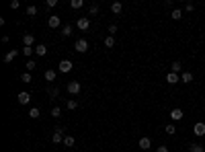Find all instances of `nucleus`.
Instances as JSON below:
<instances>
[{"label": "nucleus", "mask_w": 205, "mask_h": 152, "mask_svg": "<svg viewBox=\"0 0 205 152\" xmlns=\"http://www.w3.org/2000/svg\"><path fill=\"white\" fill-rule=\"evenodd\" d=\"M17 54H19V51H17V49H12V51H8V54L4 56V62H6V64H8V62H12V60L17 58Z\"/></svg>", "instance_id": "2eb2a0df"}, {"label": "nucleus", "mask_w": 205, "mask_h": 152, "mask_svg": "<svg viewBox=\"0 0 205 152\" xmlns=\"http://www.w3.org/2000/svg\"><path fill=\"white\" fill-rule=\"evenodd\" d=\"M29 101H31V95L29 93H19V103L21 105H29Z\"/></svg>", "instance_id": "9b49d317"}, {"label": "nucleus", "mask_w": 205, "mask_h": 152, "mask_svg": "<svg viewBox=\"0 0 205 152\" xmlns=\"http://www.w3.org/2000/svg\"><path fill=\"white\" fill-rule=\"evenodd\" d=\"M193 132H195V136H205V123L203 121H199V123H195V128H193Z\"/></svg>", "instance_id": "39448f33"}, {"label": "nucleus", "mask_w": 205, "mask_h": 152, "mask_svg": "<svg viewBox=\"0 0 205 152\" xmlns=\"http://www.w3.org/2000/svg\"><path fill=\"white\" fill-rule=\"evenodd\" d=\"M74 47H76V51L84 54V51H88V41L86 39H78L76 43H74Z\"/></svg>", "instance_id": "f03ea898"}, {"label": "nucleus", "mask_w": 205, "mask_h": 152, "mask_svg": "<svg viewBox=\"0 0 205 152\" xmlns=\"http://www.w3.org/2000/svg\"><path fill=\"white\" fill-rule=\"evenodd\" d=\"M60 23H62V21H60V17H58V15H51V17H49V27H51V29L60 27Z\"/></svg>", "instance_id": "f8f14e48"}, {"label": "nucleus", "mask_w": 205, "mask_h": 152, "mask_svg": "<svg viewBox=\"0 0 205 152\" xmlns=\"http://www.w3.org/2000/svg\"><path fill=\"white\" fill-rule=\"evenodd\" d=\"M35 54H37V56H45V54H47L45 43H39V45H37V47H35Z\"/></svg>", "instance_id": "ddd939ff"}, {"label": "nucleus", "mask_w": 205, "mask_h": 152, "mask_svg": "<svg viewBox=\"0 0 205 152\" xmlns=\"http://www.w3.org/2000/svg\"><path fill=\"white\" fill-rule=\"evenodd\" d=\"M193 8H195V6H193V2H187V4H185V10H187V12H191Z\"/></svg>", "instance_id": "f704fd0d"}, {"label": "nucleus", "mask_w": 205, "mask_h": 152, "mask_svg": "<svg viewBox=\"0 0 205 152\" xmlns=\"http://www.w3.org/2000/svg\"><path fill=\"white\" fill-rule=\"evenodd\" d=\"M166 82H168V84H176V82H181V76L174 74V72H170L168 76H166Z\"/></svg>", "instance_id": "9d476101"}, {"label": "nucleus", "mask_w": 205, "mask_h": 152, "mask_svg": "<svg viewBox=\"0 0 205 152\" xmlns=\"http://www.w3.org/2000/svg\"><path fill=\"white\" fill-rule=\"evenodd\" d=\"M183 117H185V115H183L181 109H172V111H170V119H172V121H181Z\"/></svg>", "instance_id": "6e6552de"}, {"label": "nucleus", "mask_w": 205, "mask_h": 152, "mask_svg": "<svg viewBox=\"0 0 205 152\" xmlns=\"http://www.w3.org/2000/svg\"><path fill=\"white\" fill-rule=\"evenodd\" d=\"M51 140H54L55 144H60L64 140V128H55V132H54V136H51Z\"/></svg>", "instance_id": "7ed1b4c3"}, {"label": "nucleus", "mask_w": 205, "mask_h": 152, "mask_svg": "<svg viewBox=\"0 0 205 152\" xmlns=\"http://www.w3.org/2000/svg\"><path fill=\"white\" fill-rule=\"evenodd\" d=\"M172 19H174V21H179V19H183V10H179V8H174V10H172Z\"/></svg>", "instance_id": "4be33fe9"}, {"label": "nucleus", "mask_w": 205, "mask_h": 152, "mask_svg": "<svg viewBox=\"0 0 205 152\" xmlns=\"http://www.w3.org/2000/svg\"><path fill=\"white\" fill-rule=\"evenodd\" d=\"M23 43H25V47H33L35 37H33L31 33H25V35H23Z\"/></svg>", "instance_id": "423d86ee"}, {"label": "nucleus", "mask_w": 205, "mask_h": 152, "mask_svg": "<svg viewBox=\"0 0 205 152\" xmlns=\"http://www.w3.org/2000/svg\"><path fill=\"white\" fill-rule=\"evenodd\" d=\"M21 51H23V56H27V58H29V56H31V54L35 51V47H23Z\"/></svg>", "instance_id": "bb28decb"}, {"label": "nucleus", "mask_w": 205, "mask_h": 152, "mask_svg": "<svg viewBox=\"0 0 205 152\" xmlns=\"http://www.w3.org/2000/svg\"><path fill=\"white\" fill-rule=\"evenodd\" d=\"M150 146H152V140H150V138H146V136H144V138H140V148H142L144 152H146Z\"/></svg>", "instance_id": "1a4fd4ad"}, {"label": "nucleus", "mask_w": 205, "mask_h": 152, "mask_svg": "<svg viewBox=\"0 0 205 152\" xmlns=\"http://www.w3.org/2000/svg\"><path fill=\"white\" fill-rule=\"evenodd\" d=\"M66 88H68V93H70V95H78L82 86H80L78 80H72V82H68V86H66Z\"/></svg>", "instance_id": "f257e3e1"}, {"label": "nucleus", "mask_w": 205, "mask_h": 152, "mask_svg": "<svg viewBox=\"0 0 205 152\" xmlns=\"http://www.w3.org/2000/svg\"><path fill=\"white\" fill-rule=\"evenodd\" d=\"M70 6H72V8H82L84 2H82V0H72V2H70Z\"/></svg>", "instance_id": "b1692460"}, {"label": "nucleus", "mask_w": 205, "mask_h": 152, "mask_svg": "<svg viewBox=\"0 0 205 152\" xmlns=\"http://www.w3.org/2000/svg\"><path fill=\"white\" fill-rule=\"evenodd\" d=\"M66 107H68V109H72V111H74V109L78 107V103H76V101H74V99H70L68 103H66Z\"/></svg>", "instance_id": "cd10ccee"}, {"label": "nucleus", "mask_w": 205, "mask_h": 152, "mask_svg": "<svg viewBox=\"0 0 205 152\" xmlns=\"http://www.w3.org/2000/svg\"><path fill=\"white\" fill-rule=\"evenodd\" d=\"M39 115H41V113H39V109H37V107H33V109L29 111V117H31V119H37Z\"/></svg>", "instance_id": "aec40b11"}, {"label": "nucleus", "mask_w": 205, "mask_h": 152, "mask_svg": "<svg viewBox=\"0 0 205 152\" xmlns=\"http://www.w3.org/2000/svg\"><path fill=\"white\" fill-rule=\"evenodd\" d=\"M115 31H117V25H111V27H109V33L113 35V33H115Z\"/></svg>", "instance_id": "4c0bfd02"}, {"label": "nucleus", "mask_w": 205, "mask_h": 152, "mask_svg": "<svg viewBox=\"0 0 205 152\" xmlns=\"http://www.w3.org/2000/svg\"><path fill=\"white\" fill-rule=\"evenodd\" d=\"M21 80H23V82H31L33 78H31V74H29V72H25L23 76H21Z\"/></svg>", "instance_id": "c756f323"}, {"label": "nucleus", "mask_w": 205, "mask_h": 152, "mask_svg": "<svg viewBox=\"0 0 205 152\" xmlns=\"http://www.w3.org/2000/svg\"><path fill=\"white\" fill-rule=\"evenodd\" d=\"M181 70H183V64L179 62V60H176V62H172V72H174V74H179Z\"/></svg>", "instance_id": "6ab92c4d"}, {"label": "nucleus", "mask_w": 205, "mask_h": 152, "mask_svg": "<svg viewBox=\"0 0 205 152\" xmlns=\"http://www.w3.org/2000/svg\"><path fill=\"white\" fill-rule=\"evenodd\" d=\"M105 45H107V47H113V45H115V39H113V35H109L107 39H105Z\"/></svg>", "instance_id": "c85d7f7f"}, {"label": "nucleus", "mask_w": 205, "mask_h": 152, "mask_svg": "<svg viewBox=\"0 0 205 152\" xmlns=\"http://www.w3.org/2000/svg\"><path fill=\"white\" fill-rule=\"evenodd\" d=\"M58 95H60V91H58V88H49V97H58Z\"/></svg>", "instance_id": "72a5a7b5"}, {"label": "nucleus", "mask_w": 205, "mask_h": 152, "mask_svg": "<svg viewBox=\"0 0 205 152\" xmlns=\"http://www.w3.org/2000/svg\"><path fill=\"white\" fill-rule=\"evenodd\" d=\"M45 80H47V82H54L55 80V70H45Z\"/></svg>", "instance_id": "4468645a"}, {"label": "nucleus", "mask_w": 205, "mask_h": 152, "mask_svg": "<svg viewBox=\"0 0 205 152\" xmlns=\"http://www.w3.org/2000/svg\"><path fill=\"white\" fill-rule=\"evenodd\" d=\"M191 80H193V74L191 72H183L181 74V82H191Z\"/></svg>", "instance_id": "f3484780"}, {"label": "nucleus", "mask_w": 205, "mask_h": 152, "mask_svg": "<svg viewBox=\"0 0 205 152\" xmlns=\"http://www.w3.org/2000/svg\"><path fill=\"white\" fill-rule=\"evenodd\" d=\"M58 68H60V72H70V70H72V62H70V60H62Z\"/></svg>", "instance_id": "20e7f679"}, {"label": "nucleus", "mask_w": 205, "mask_h": 152, "mask_svg": "<svg viewBox=\"0 0 205 152\" xmlns=\"http://www.w3.org/2000/svg\"><path fill=\"white\" fill-rule=\"evenodd\" d=\"M60 113H62L60 107H54V109H51V117H60Z\"/></svg>", "instance_id": "473e14b6"}, {"label": "nucleus", "mask_w": 205, "mask_h": 152, "mask_svg": "<svg viewBox=\"0 0 205 152\" xmlns=\"http://www.w3.org/2000/svg\"><path fill=\"white\" fill-rule=\"evenodd\" d=\"M64 146H74V138L72 136H66V138H64Z\"/></svg>", "instance_id": "393cba45"}, {"label": "nucleus", "mask_w": 205, "mask_h": 152, "mask_svg": "<svg viewBox=\"0 0 205 152\" xmlns=\"http://www.w3.org/2000/svg\"><path fill=\"white\" fill-rule=\"evenodd\" d=\"M76 25H78V29H80V31H86L88 27H90V21H88L86 17H82V19H78V23H76Z\"/></svg>", "instance_id": "0eeeda50"}, {"label": "nucleus", "mask_w": 205, "mask_h": 152, "mask_svg": "<svg viewBox=\"0 0 205 152\" xmlns=\"http://www.w3.org/2000/svg\"><path fill=\"white\" fill-rule=\"evenodd\" d=\"M111 10L115 12V15H119V12L123 10V4H121V2H113V4H111Z\"/></svg>", "instance_id": "dca6fc26"}, {"label": "nucleus", "mask_w": 205, "mask_h": 152, "mask_svg": "<svg viewBox=\"0 0 205 152\" xmlns=\"http://www.w3.org/2000/svg\"><path fill=\"white\" fill-rule=\"evenodd\" d=\"M25 66H27V70H29V72H31V70H33V68H35V66H37V64H35L33 60H27V64H25Z\"/></svg>", "instance_id": "7c9ffc66"}, {"label": "nucleus", "mask_w": 205, "mask_h": 152, "mask_svg": "<svg viewBox=\"0 0 205 152\" xmlns=\"http://www.w3.org/2000/svg\"><path fill=\"white\" fill-rule=\"evenodd\" d=\"M10 8H12V10L19 8V0H12V2H10Z\"/></svg>", "instance_id": "c9c22d12"}, {"label": "nucleus", "mask_w": 205, "mask_h": 152, "mask_svg": "<svg viewBox=\"0 0 205 152\" xmlns=\"http://www.w3.org/2000/svg\"><path fill=\"white\" fill-rule=\"evenodd\" d=\"M164 132L168 134V136H174V134H176V128H174V125H172V123H168V125H166V130H164Z\"/></svg>", "instance_id": "412c9836"}, {"label": "nucleus", "mask_w": 205, "mask_h": 152, "mask_svg": "<svg viewBox=\"0 0 205 152\" xmlns=\"http://www.w3.org/2000/svg\"><path fill=\"white\" fill-rule=\"evenodd\" d=\"M55 4H58V0H47V6H49V8H54Z\"/></svg>", "instance_id": "e433bc0d"}, {"label": "nucleus", "mask_w": 205, "mask_h": 152, "mask_svg": "<svg viewBox=\"0 0 205 152\" xmlns=\"http://www.w3.org/2000/svg\"><path fill=\"white\" fill-rule=\"evenodd\" d=\"M158 152H168V148H166V146H160V148H158Z\"/></svg>", "instance_id": "58836bf2"}, {"label": "nucleus", "mask_w": 205, "mask_h": 152, "mask_svg": "<svg viewBox=\"0 0 205 152\" xmlns=\"http://www.w3.org/2000/svg\"><path fill=\"white\" fill-rule=\"evenodd\" d=\"M27 15L35 17V15H37V6H27Z\"/></svg>", "instance_id": "a878e982"}, {"label": "nucleus", "mask_w": 205, "mask_h": 152, "mask_svg": "<svg viewBox=\"0 0 205 152\" xmlns=\"http://www.w3.org/2000/svg\"><path fill=\"white\" fill-rule=\"evenodd\" d=\"M62 35H64V37H70V35H72V25H64Z\"/></svg>", "instance_id": "a211bd4d"}, {"label": "nucleus", "mask_w": 205, "mask_h": 152, "mask_svg": "<svg viewBox=\"0 0 205 152\" xmlns=\"http://www.w3.org/2000/svg\"><path fill=\"white\" fill-rule=\"evenodd\" d=\"M189 150L191 152H203V146H201V144H191Z\"/></svg>", "instance_id": "5701e85b"}, {"label": "nucleus", "mask_w": 205, "mask_h": 152, "mask_svg": "<svg viewBox=\"0 0 205 152\" xmlns=\"http://www.w3.org/2000/svg\"><path fill=\"white\" fill-rule=\"evenodd\" d=\"M88 12H90V15H98V6H97V4H93L90 8H88Z\"/></svg>", "instance_id": "2f4dec72"}]
</instances>
